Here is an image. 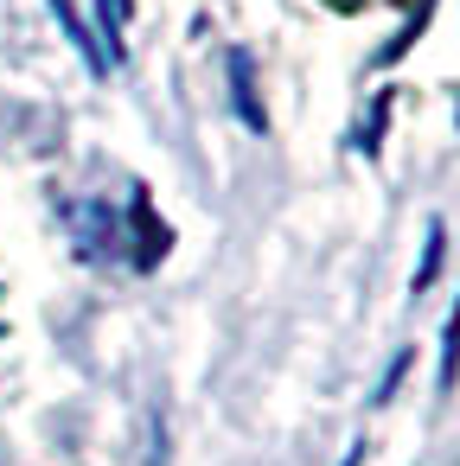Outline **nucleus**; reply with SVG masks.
<instances>
[{
    "mask_svg": "<svg viewBox=\"0 0 460 466\" xmlns=\"http://www.w3.org/2000/svg\"><path fill=\"white\" fill-rule=\"evenodd\" d=\"M167 249H173V230L154 218L148 186H135V198H128V243H122V256L148 275V268H160V262H167Z\"/></svg>",
    "mask_w": 460,
    "mask_h": 466,
    "instance_id": "1",
    "label": "nucleus"
},
{
    "mask_svg": "<svg viewBox=\"0 0 460 466\" xmlns=\"http://www.w3.org/2000/svg\"><path fill=\"white\" fill-rule=\"evenodd\" d=\"M454 122H460V109H454Z\"/></svg>",
    "mask_w": 460,
    "mask_h": 466,
    "instance_id": "12",
    "label": "nucleus"
},
{
    "mask_svg": "<svg viewBox=\"0 0 460 466\" xmlns=\"http://www.w3.org/2000/svg\"><path fill=\"white\" fill-rule=\"evenodd\" d=\"M390 103H396L390 90H383V96H371V122L358 128V154H364V160H371V154L383 147V122H390Z\"/></svg>",
    "mask_w": 460,
    "mask_h": 466,
    "instance_id": "7",
    "label": "nucleus"
},
{
    "mask_svg": "<svg viewBox=\"0 0 460 466\" xmlns=\"http://www.w3.org/2000/svg\"><path fill=\"white\" fill-rule=\"evenodd\" d=\"M441 262H447V224L428 218V249H422V262H415V275H409V294H428L434 275H441Z\"/></svg>",
    "mask_w": 460,
    "mask_h": 466,
    "instance_id": "5",
    "label": "nucleus"
},
{
    "mask_svg": "<svg viewBox=\"0 0 460 466\" xmlns=\"http://www.w3.org/2000/svg\"><path fill=\"white\" fill-rule=\"evenodd\" d=\"M71 218V230H77V249H84V262H109V256H122V237H116V218H109V205H71L65 211Z\"/></svg>",
    "mask_w": 460,
    "mask_h": 466,
    "instance_id": "2",
    "label": "nucleus"
},
{
    "mask_svg": "<svg viewBox=\"0 0 460 466\" xmlns=\"http://www.w3.org/2000/svg\"><path fill=\"white\" fill-rule=\"evenodd\" d=\"M52 14H58V26L71 33V46L84 52V65H90V77H109V52H103V46H97V33H90V26L77 20V7H71V0H52Z\"/></svg>",
    "mask_w": 460,
    "mask_h": 466,
    "instance_id": "4",
    "label": "nucleus"
},
{
    "mask_svg": "<svg viewBox=\"0 0 460 466\" xmlns=\"http://www.w3.org/2000/svg\"><path fill=\"white\" fill-rule=\"evenodd\" d=\"M428 14H434V0H422V7H415V20H409V26H403V33H396V39H390V46L377 52V65H396V58H403V52L415 46V33L428 26Z\"/></svg>",
    "mask_w": 460,
    "mask_h": 466,
    "instance_id": "8",
    "label": "nucleus"
},
{
    "mask_svg": "<svg viewBox=\"0 0 460 466\" xmlns=\"http://www.w3.org/2000/svg\"><path fill=\"white\" fill-rule=\"evenodd\" d=\"M409 358H415V351H396V358H390V370H383V383H377V402H390V390L403 383V370H409Z\"/></svg>",
    "mask_w": 460,
    "mask_h": 466,
    "instance_id": "9",
    "label": "nucleus"
},
{
    "mask_svg": "<svg viewBox=\"0 0 460 466\" xmlns=\"http://www.w3.org/2000/svg\"><path fill=\"white\" fill-rule=\"evenodd\" d=\"M224 71H230V109H237V122H243L250 135H269V109H262V96H256V58H250V52H230Z\"/></svg>",
    "mask_w": 460,
    "mask_h": 466,
    "instance_id": "3",
    "label": "nucleus"
},
{
    "mask_svg": "<svg viewBox=\"0 0 460 466\" xmlns=\"http://www.w3.org/2000/svg\"><path fill=\"white\" fill-rule=\"evenodd\" d=\"M332 7H339V14H352V7H358V0H332Z\"/></svg>",
    "mask_w": 460,
    "mask_h": 466,
    "instance_id": "11",
    "label": "nucleus"
},
{
    "mask_svg": "<svg viewBox=\"0 0 460 466\" xmlns=\"http://www.w3.org/2000/svg\"><path fill=\"white\" fill-rule=\"evenodd\" d=\"M109 14H116V20H128V14H135V0H116V7H109Z\"/></svg>",
    "mask_w": 460,
    "mask_h": 466,
    "instance_id": "10",
    "label": "nucleus"
},
{
    "mask_svg": "<svg viewBox=\"0 0 460 466\" xmlns=\"http://www.w3.org/2000/svg\"><path fill=\"white\" fill-rule=\"evenodd\" d=\"M460 383V300H454V313H447V326H441V370H434V390L447 396Z\"/></svg>",
    "mask_w": 460,
    "mask_h": 466,
    "instance_id": "6",
    "label": "nucleus"
}]
</instances>
